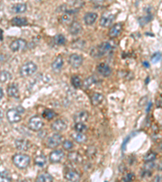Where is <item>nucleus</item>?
<instances>
[{
	"label": "nucleus",
	"instance_id": "c756f323",
	"mask_svg": "<svg viewBox=\"0 0 162 182\" xmlns=\"http://www.w3.org/2000/svg\"><path fill=\"white\" fill-rule=\"evenodd\" d=\"M71 82L72 86H73L75 88H79V87H81V86L83 85V83H82L80 78L79 77L78 75H74V76H72Z\"/></svg>",
	"mask_w": 162,
	"mask_h": 182
},
{
	"label": "nucleus",
	"instance_id": "79ce46f5",
	"mask_svg": "<svg viewBox=\"0 0 162 182\" xmlns=\"http://www.w3.org/2000/svg\"><path fill=\"white\" fill-rule=\"evenodd\" d=\"M135 179V174L134 173H128L125 177L122 178L123 181H132Z\"/></svg>",
	"mask_w": 162,
	"mask_h": 182
},
{
	"label": "nucleus",
	"instance_id": "f03ea898",
	"mask_svg": "<svg viewBox=\"0 0 162 182\" xmlns=\"http://www.w3.org/2000/svg\"><path fill=\"white\" fill-rule=\"evenodd\" d=\"M13 163L20 169H24L29 165L31 159L26 154H15L12 157Z\"/></svg>",
	"mask_w": 162,
	"mask_h": 182
},
{
	"label": "nucleus",
	"instance_id": "aec40b11",
	"mask_svg": "<svg viewBox=\"0 0 162 182\" xmlns=\"http://www.w3.org/2000/svg\"><path fill=\"white\" fill-rule=\"evenodd\" d=\"M97 17H98V15L95 12H88L84 15V21L87 25H92L96 22Z\"/></svg>",
	"mask_w": 162,
	"mask_h": 182
},
{
	"label": "nucleus",
	"instance_id": "a18cd8bd",
	"mask_svg": "<svg viewBox=\"0 0 162 182\" xmlns=\"http://www.w3.org/2000/svg\"><path fill=\"white\" fill-rule=\"evenodd\" d=\"M3 89L0 87V100L3 99Z\"/></svg>",
	"mask_w": 162,
	"mask_h": 182
},
{
	"label": "nucleus",
	"instance_id": "2eb2a0df",
	"mask_svg": "<svg viewBox=\"0 0 162 182\" xmlns=\"http://www.w3.org/2000/svg\"><path fill=\"white\" fill-rule=\"evenodd\" d=\"M89 114L87 111L81 110V111L77 112L76 113L74 114L73 120L75 122H85L89 119Z\"/></svg>",
	"mask_w": 162,
	"mask_h": 182
},
{
	"label": "nucleus",
	"instance_id": "5701e85b",
	"mask_svg": "<svg viewBox=\"0 0 162 182\" xmlns=\"http://www.w3.org/2000/svg\"><path fill=\"white\" fill-rule=\"evenodd\" d=\"M104 100V96L101 93L95 92L91 96V103L93 106H97L99 104H101Z\"/></svg>",
	"mask_w": 162,
	"mask_h": 182
},
{
	"label": "nucleus",
	"instance_id": "ddd939ff",
	"mask_svg": "<svg viewBox=\"0 0 162 182\" xmlns=\"http://www.w3.org/2000/svg\"><path fill=\"white\" fill-rule=\"evenodd\" d=\"M15 146L16 149L22 151H27L31 147V142L27 139H17L15 141Z\"/></svg>",
	"mask_w": 162,
	"mask_h": 182
},
{
	"label": "nucleus",
	"instance_id": "423d86ee",
	"mask_svg": "<svg viewBox=\"0 0 162 182\" xmlns=\"http://www.w3.org/2000/svg\"><path fill=\"white\" fill-rule=\"evenodd\" d=\"M62 136L59 133H54L52 134L50 137L48 138L46 141V146L47 147L54 149V148L58 147L62 143Z\"/></svg>",
	"mask_w": 162,
	"mask_h": 182
},
{
	"label": "nucleus",
	"instance_id": "c03bdc74",
	"mask_svg": "<svg viewBox=\"0 0 162 182\" xmlns=\"http://www.w3.org/2000/svg\"><path fill=\"white\" fill-rule=\"evenodd\" d=\"M3 40V31L0 29V42Z\"/></svg>",
	"mask_w": 162,
	"mask_h": 182
},
{
	"label": "nucleus",
	"instance_id": "4468645a",
	"mask_svg": "<svg viewBox=\"0 0 162 182\" xmlns=\"http://www.w3.org/2000/svg\"><path fill=\"white\" fill-rule=\"evenodd\" d=\"M96 70H97L99 74L102 75V76H104V77H108V76H110L111 75V73H112V70H111L110 66L105 62L100 63L97 66Z\"/></svg>",
	"mask_w": 162,
	"mask_h": 182
},
{
	"label": "nucleus",
	"instance_id": "f257e3e1",
	"mask_svg": "<svg viewBox=\"0 0 162 182\" xmlns=\"http://www.w3.org/2000/svg\"><path fill=\"white\" fill-rule=\"evenodd\" d=\"M113 47V46L110 42L105 41V42H102L96 47L92 48L91 51H90V54L93 58H100L101 56L105 55L107 52L111 50Z\"/></svg>",
	"mask_w": 162,
	"mask_h": 182
},
{
	"label": "nucleus",
	"instance_id": "c85d7f7f",
	"mask_svg": "<svg viewBox=\"0 0 162 182\" xmlns=\"http://www.w3.org/2000/svg\"><path fill=\"white\" fill-rule=\"evenodd\" d=\"M12 74L7 71V70H3V71L0 72V82H8V80L12 79Z\"/></svg>",
	"mask_w": 162,
	"mask_h": 182
},
{
	"label": "nucleus",
	"instance_id": "a19ab883",
	"mask_svg": "<svg viewBox=\"0 0 162 182\" xmlns=\"http://www.w3.org/2000/svg\"><path fill=\"white\" fill-rule=\"evenodd\" d=\"M85 46V41L82 40H78L72 44V47L76 49H83Z\"/></svg>",
	"mask_w": 162,
	"mask_h": 182
},
{
	"label": "nucleus",
	"instance_id": "7c9ffc66",
	"mask_svg": "<svg viewBox=\"0 0 162 182\" xmlns=\"http://www.w3.org/2000/svg\"><path fill=\"white\" fill-rule=\"evenodd\" d=\"M74 129L76 132H79V133H84L85 131L88 130V127L83 122H76L75 126H74Z\"/></svg>",
	"mask_w": 162,
	"mask_h": 182
},
{
	"label": "nucleus",
	"instance_id": "49530a36",
	"mask_svg": "<svg viewBox=\"0 0 162 182\" xmlns=\"http://www.w3.org/2000/svg\"><path fill=\"white\" fill-rule=\"evenodd\" d=\"M143 66H144V67L148 68L150 66L149 63L147 62H143Z\"/></svg>",
	"mask_w": 162,
	"mask_h": 182
},
{
	"label": "nucleus",
	"instance_id": "4c0bfd02",
	"mask_svg": "<svg viewBox=\"0 0 162 182\" xmlns=\"http://www.w3.org/2000/svg\"><path fill=\"white\" fill-rule=\"evenodd\" d=\"M87 156H89L90 158H93L96 154V148L93 146H91L88 148V150L86 151Z\"/></svg>",
	"mask_w": 162,
	"mask_h": 182
},
{
	"label": "nucleus",
	"instance_id": "473e14b6",
	"mask_svg": "<svg viewBox=\"0 0 162 182\" xmlns=\"http://www.w3.org/2000/svg\"><path fill=\"white\" fill-rule=\"evenodd\" d=\"M152 18H153V15H152V14L148 13V15H147V16H143L139 18V23H140V24L142 27L144 26L145 24L149 23V22L152 20Z\"/></svg>",
	"mask_w": 162,
	"mask_h": 182
},
{
	"label": "nucleus",
	"instance_id": "de8ad7c7",
	"mask_svg": "<svg viewBox=\"0 0 162 182\" xmlns=\"http://www.w3.org/2000/svg\"><path fill=\"white\" fill-rule=\"evenodd\" d=\"M152 106V103H149V104H148V106H147V112H149L150 109H151V107Z\"/></svg>",
	"mask_w": 162,
	"mask_h": 182
},
{
	"label": "nucleus",
	"instance_id": "c9c22d12",
	"mask_svg": "<svg viewBox=\"0 0 162 182\" xmlns=\"http://www.w3.org/2000/svg\"><path fill=\"white\" fill-rule=\"evenodd\" d=\"M96 83V77L94 76H90V77L87 78L86 79L84 80V86L85 88H89L93 84H94Z\"/></svg>",
	"mask_w": 162,
	"mask_h": 182
},
{
	"label": "nucleus",
	"instance_id": "20e7f679",
	"mask_svg": "<svg viewBox=\"0 0 162 182\" xmlns=\"http://www.w3.org/2000/svg\"><path fill=\"white\" fill-rule=\"evenodd\" d=\"M37 66L33 62H27L24 63L20 68V75L21 77H29L31 75H34L37 72Z\"/></svg>",
	"mask_w": 162,
	"mask_h": 182
},
{
	"label": "nucleus",
	"instance_id": "09e8293b",
	"mask_svg": "<svg viewBox=\"0 0 162 182\" xmlns=\"http://www.w3.org/2000/svg\"><path fill=\"white\" fill-rule=\"evenodd\" d=\"M3 111H2V109H0V119H2V118H3Z\"/></svg>",
	"mask_w": 162,
	"mask_h": 182
},
{
	"label": "nucleus",
	"instance_id": "dca6fc26",
	"mask_svg": "<svg viewBox=\"0 0 162 182\" xmlns=\"http://www.w3.org/2000/svg\"><path fill=\"white\" fill-rule=\"evenodd\" d=\"M83 28L80 23L77 21H72L71 24H69V32L72 36H76L82 32Z\"/></svg>",
	"mask_w": 162,
	"mask_h": 182
},
{
	"label": "nucleus",
	"instance_id": "37998d69",
	"mask_svg": "<svg viewBox=\"0 0 162 182\" xmlns=\"http://www.w3.org/2000/svg\"><path fill=\"white\" fill-rule=\"evenodd\" d=\"M90 2L95 5H101L105 2V0H90Z\"/></svg>",
	"mask_w": 162,
	"mask_h": 182
},
{
	"label": "nucleus",
	"instance_id": "9d476101",
	"mask_svg": "<svg viewBox=\"0 0 162 182\" xmlns=\"http://www.w3.org/2000/svg\"><path fill=\"white\" fill-rule=\"evenodd\" d=\"M66 127H67V125L62 119H57L51 125L52 130L55 133H60V132L65 131L66 130Z\"/></svg>",
	"mask_w": 162,
	"mask_h": 182
},
{
	"label": "nucleus",
	"instance_id": "393cba45",
	"mask_svg": "<svg viewBox=\"0 0 162 182\" xmlns=\"http://www.w3.org/2000/svg\"><path fill=\"white\" fill-rule=\"evenodd\" d=\"M71 137L74 140L76 141V143H84L87 141V137L84 133H79V132H76L71 134Z\"/></svg>",
	"mask_w": 162,
	"mask_h": 182
},
{
	"label": "nucleus",
	"instance_id": "7ed1b4c3",
	"mask_svg": "<svg viewBox=\"0 0 162 182\" xmlns=\"http://www.w3.org/2000/svg\"><path fill=\"white\" fill-rule=\"evenodd\" d=\"M25 113V109L22 107H17L15 109H11L7 112V118L11 124L18 123L21 121V114Z\"/></svg>",
	"mask_w": 162,
	"mask_h": 182
},
{
	"label": "nucleus",
	"instance_id": "6ab92c4d",
	"mask_svg": "<svg viewBox=\"0 0 162 182\" xmlns=\"http://www.w3.org/2000/svg\"><path fill=\"white\" fill-rule=\"evenodd\" d=\"M7 92L9 96L14 97V98H19L20 96V92H19V87L15 83H12L8 85L7 88Z\"/></svg>",
	"mask_w": 162,
	"mask_h": 182
},
{
	"label": "nucleus",
	"instance_id": "58836bf2",
	"mask_svg": "<svg viewBox=\"0 0 162 182\" xmlns=\"http://www.w3.org/2000/svg\"><path fill=\"white\" fill-rule=\"evenodd\" d=\"M73 147H74L73 143L71 142V141L64 140L63 142H62V147H63V149H65V150H71V149L73 148Z\"/></svg>",
	"mask_w": 162,
	"mask_h": 182
},
{
	"label": "nucleus",
	"instance_id": "9b49d317",
	"mask_svg": "<svg viewBox=\"0 0 162 182\" xmlns=\"http://www.w3.org/2000/svg\"><path fill=\"white\" fill-rule=\"evenodd\" d=\"M63 150H53L50 154H49V161L52 163H58L61 162V160L64 158Z\"/></svg>",
	"mask_w": 162,
	"mask_h": 182
},
{
	"label": "nucleus",
	"instance_id": "412c9836",
	"mask_svg": "<svg viewBox=\"0 0 162 182\" xmlns=\"http://www.w3.org/2000/svg\"><path fill=\"white\" fill-rule=\"evenodd\" d=\"M28 24H29V21L25 17H15L11 20V24L15 27L26 26Z\"/></svg>",
	"mask_w": 162,
	"mask_h": 182
},
{
	"label": "nucleus",
	"instance_id": "a211bd4d",
	"mask_svg": "<svg viewBox=\"0 0 162 182\" xmlns=\"http://www.w3.org/2000/svg\"><path fill=\"white\" fill-rule=\"evenodd\" d=\"M67 159L71 163H81L83 161V158L81 156V155L77 151H71V152L68 153L67 155Z\"/></svg>",
	"mask_w": 162,
	"mask_h": 182
},
{
	"label": "nucleus",
	"instance_id": "bb28decb",
	"mask_svg": "<svg viewBox=\"0 0 162 182\" xmlns=\"http://www.w3.org/2000/svg\"><path fill=\"white\" fill-rule=\"evenodd\" d=\"M46 157L44 155H37V157L34 159L35 165H37L38 167H44L46 163Z\"/></svg>",
	"mask_w": 162,
	"mask_h": 182
},
{
	"label": "nucleus",
	"instance_id": "6e6552de",
	"mask_svg": "<svg viewBox=\"0 0 162 182\" xmlns=\"http://www.w3.org/2000/svg\"><path fill=\"white\" fill-rule=\"evenodd\" d=\"M69 64L71 65V67L77 69V68L80 67L82 64H83V58L82 56L77 53H73L71 54L68 58Z\"/></svg>",
	"mask_w": 162,
	"mask_h": 182
},
{
	"label": "nucleus",
	"instance_id": "1a4fd4ad",
	"mask_svg": "<svg viewBox=\"0 0 162 182\" xmlns=\"http://www.w3.org/2000/svg\"><path fill=\"white\" fill-rule=\"evenodd\" d=\"M114 18H115L114 15L111 14V13L104 14L100 19V25L102 28H109V27L112 26Z\"/></svg>",
	"mask_w": 162,
	"mask_h": 182
},
{
	"label": "nucleus",
	"instance_id": "2f4dec72",
	"mask_svg": "<svg viewBox=\"0 0 162 182\" xmlns=\"http://www.w3.org/2000/svg\"><path fill=\"white\" fill-rule=\"evenodd\" d=\"M54 42L58 46H63L66 43V38L62 34H57L54 37Z\"/></svg>",
	"mask_w": 162,
	"mask_h": 182
},
{
	"label": "nucleus",
	"instance_id": "cd10ccee",
	"mask_svg": "<svg viewBox=\"0 0 162 182\" xmlns=\"http://www.w3.org/2000/svg\"><path fill=\"white\" fill-rule=\"evenodd\" d=\"M55 116H56V113L53 111L52 109H45L43 113H42V116L46 119V120H48V121H50L52 119H54Z\"/></svg>",
	"mask_w": 162,
	"mask_h": 182
},
{
	"label": "nucleus",
	"instance_id": "72a5a7b5",
	"mask_svg": "<svg viewBox=\"0 0 162 182\" xmlns=\"http://www.w3.org/2000/svg\"><path fill=\"white\" fill-rule=\"evenodd\" d=\"M12 180L10 172L8 171L0 172V181H10Z\"/></svg>",
	"mask_w": 162,
	"mask_h": 182
},
{
	"label": "nucleus",
	"instance_id": "4be33fe9",
	"mask_svg": "<svg viewBox=\"0 0 162 182\" xmlns=\"http://www.w3.org/2000/svg\"><path fill=\"white\" fill-rule=\"evenodd\" d=\"M27 10V6L25 3H16L14 4L11 8V11L14 14H21L26 12Z\"/></svg>",
	"mask_w": 162,
	"mask_h": 182
},
{
	"label": "nucleus",
	"instance_id": "f3484780",
	"mask_svg": "<svg viewBox=\"0 0 162 182\" xmlns=\"http://www.w3.org/2000/svg\"><path fill=\"white\" fill-rule=\"evenodd\" d=\"M65 179L69 180V181H78L80 179L81 175L79 172H78L76 170H68L65 173Z\"/></svg>",
	"mask_w": 162,
	"mask_h": 182
},
{
	"label": "nucleus",
	"instance_id": "b1692460",
	"mask_svg": "<svg viewBox=\"0 0 162 182\" xmlns=\"http://www.w3.org/2000/svg\"><path fill=\"white\" fill-rule=\"evenodd\" d=\"M62 66H63V58L61 55H59L52 62L51 67L53 70L57 71V70H60L62 67Z\"/></svg>",
	"mask_w": 162,
	"mask_h": 182
},
{
	"label": "nucleus",
	"instance_id": "ea45409f",
	"mask_svg": "<svg viewBox=\"0 0 162 182\" xmlns=\"http://www.w3.org/2000/svg\"><path fill=\"white\" fill-rule=\"evenodd\" d=\"M160 58H161V53L160 52H156L152 54L151 61H152V63H157L159 61H160Z\"/></svg>",
	"mask_w": 162,
	"mask_h": 182
},
{
	"label": "nucleus",
	"instance_id": "f704fd0d",
	"mask_svg": "<svg viewBox=\"0 0 162 182\" xmlns=\"http://www.w3.org/2000/svg\"><path fill=\"white\" fill-rule=\"evenodd\" d=\"M61 22L63 24H70L72 22V17H71V14H68V13H64L62 15V16L61 18Z\"/></svg>",
	"mask_w": 162,
	"mask_h": 182
},
{
	"label": "nucleus",
	"instance_id": "f8f14e48",
	"mask_svg": "<svg viewBox=\"0 0 162 182\" xmlns=\"http://www.w3.org/2000/svg\"><path fill=\"white\" fill-rule=\"evenodd\" d=\"M122 32H123V24L117 23V24L112 25L109 31L108 35L110 38H115L122 33Z\"/></svg>",
	"mask_w": 162,
	"mask_h": 182
},
{
	"label": "nucleus",
	"instance_id": "a878e982",
	"mask_svg": "<svg viewBox=\"0 0 162 182\" xmlns=\"http://www.w3.org/2000/svg\"><path fill=\"white\" fill-rule=\"evenodd\" d=\"M54 180V177L49 173H42L37 177V182H51Z\"/></svg>",
	"mask_w": 162,
	"mask_h": 182
},
{
	"label": "nucleus",
	"instance_id": "e433bc0d",
	"mask_svg": "<svg viewBox=\"0 0 162 182\" xmlns=\"http://www.w3.org/2000/svg\"><path fill=\"white\" fill-rule=\"evenodd\" d=\"M156 158H157V155L154 152H149L143 157V160L146 162H152L156 160Z\"/></svg>",
	"mask_w": 162,
	"mask_h": 182
},
{
	"label": "nucleus",
	"instance_id": "0eeeda50",
	"mask_svg": "<svg viewBox=\"0 0 162 182\" xmlns=\"http://www.w3.org/2000/svg\"><path fill=\"white\" fill-rule=\"evenodd\" d=\"M27 46V41L24 39L19 38L13 41L10 45V49L13 52H19L24 50Z\"/></svg>",
	"mask_w": 162,
	"mask_h": 182
},
{
	"label": "nucleus",
	"instance_id": "39448f33",
	"mask_svg": "<svg viewBox=\"0 0 162 182\" xmlns=\"http://www.w3.org/2000/svg\"><path fill=\"white\" fill-rule=\"evenodd\" d=\"M44 121L42 119L38 116H33L29 119L28 122L29 128L32 131H39L41 130L44 126Z\"/></svg>",
	"mask_w": 162,
	"mask_h": 182
}]
</instances>
